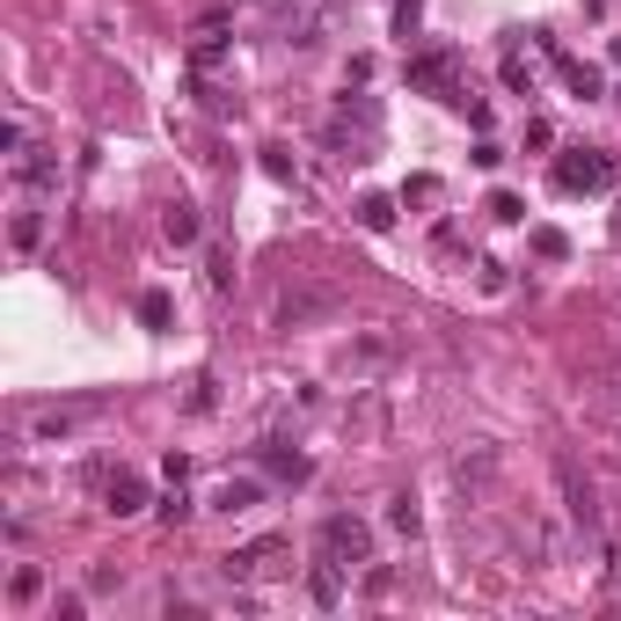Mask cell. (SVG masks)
I'll return each mask as SVG.
<instances>
[{
  "label": "cell",
  "instance_id": "23",
  "mask_svg": "<svg viewBox=\"0 0 621 621\" xmlns=\"http://www.w3.org/2000/svg\"><path fill=\"white\" fill-rule=\"evenodd\" d=\"M533 256H549V264H563V256H570V242H563L556 227H533Z\"/></svg>",
  "mask_w": 621,
  "mask_h": 621
},
{
  "label": "cell",
  "instance_id": "5",
  "mask_svg": "<svg viewBox=\"0 0 621 621\" xmlns=\"http://www.w3.org/2000/svg\"><path fill=\"white\" fill-rule=\"evenodd\" d=\"M285 563H293V541H278V533H264V541H248V549H234V556H227V563H220V570H227L234 586H248V578H271V570H285Z\"/></svg>",
  "mask_w": 621,
  "mask_h": 621
},
{
  "label": "cell",
  "instance_id": "15",
  "mask_svg": "<svg viewBox=\"0 0 621 621\" xmlns=\"http://www.w3.org/2000/svg\"><path fill=\"white\" fill-rule=\"evenodd\" d=\"M264 468L278 482H307V476H315V461H307V454H285V446H264Z\"/></svg>",
  "mask_w": 621,
  "mask_h": 621
},
{
  "label": "cell",
  "instance_id": "7",
  "mask_svg": "<svg viewBox=\"0 0 621 621\" xmlns=\"http://www.w3.org/2000/svg\"><path fill=\"white\" fill-rule=\"evenodd\" d=\"M8 169H16V183H22V191H37V197L59 191V154H52V146H30V140H22L16 154H8Z\"/></svg>",
  "mask_w": 621,
  "mask_h": 621
},
{
  "label": "cell",
  "instance_id": "18",
  "mask_svg": "<svg viewBox=\"0 0 621 621\" xmlns=\"http://www.w3.org/2000/svg\"><path fill=\"white\" fill-rule=\"evenodd\" d=\"M388 527H395V533H417V527H425V512H417V497H409V490L388 497Z\"/></svg>",
  "mask_w": 621,
  "mask_h": 621
},
{
  "label": "cell",
  "instance_id": "26",
  "mask_svg": "<svg viewBox=\"0 0 621 621\" xmlns=\"http://www.w3.org/2000/svg\"><path fill=\"white\" fill-rule=\"evenodd\" d=\"M264 169H271L278 183H301V169H293V154H285V146H271V154H264Z\"/></svg>",
  "mask_w": 621,
  "mask_h": 621
},
{
  "label": "cell",
  "instance_id": "14",
  "mask_svg": "<svg viewBox=\"0 0 621 621\" xmlns=\"http://www.w3.org/2000/svg\"><path fill=\"white\" fill-rule=\"evenodd\" d=\"M307 592H315V607H337V600H344V570L315 556V570H307Z\"/></svg>",
  "mask_w": 621,
  "mask_h": 621
},
{
  "label": "cell",
  "instance_id": "20",
  "mask_svg": "<svg viewBox=\"0 0 621 621\" xmlns=\"http://www.w3.org/2000/svg\"><path fill=\"white\" fill-rule=\"evenodd\" d=\"M490 220H497V227H519V220H527V205H519L512 191H490Z\"/></svg>",
  "mask_w": 621,
  "mask_h": 621
},
{
  "label": "cell",
  "instance_id": "1",
  "mask_svg": "<svg viewBox=\"0 0 621 621\" xmlns=\"http://www.w3.org/2000/svg\"><path fill=\"white\" fill-rule=\"evenodd\" d=\"M315 556L322 563H337V570H358V563H373V527L358 512H329L315 527Z\"/></svg>",
  "mask_w": 621,
  "mask_h": 621
},
{
  "label": "cell",
  "instance_id": "10",
  "mask_svg": "<svg viewBox=\"0 0 621 621\" xmlns=\"http://www.w3.org/2000/svg\"><path fill=\"white\" fill-rule=\"evenodd\" d=\"M556 476H563V497H570V519H578V527H600V505H592V482L578 476V461H556Z\"/></svg>",
  "mask_w": 621,
  "mask_h": 621
},
{
  "label": "cell",
  "instance_id": "21",
  "mask_svg": "<svg viewBox=\"0 0 621 621\" xmlns=\"http://www.w3.org/2000/svg\"><path fill=\"white\" fill-rule=\"evenodd\" d=\"M169 315H176L169 293H140V322H146V329H169Z\"/></svg>",
  "mask_w": 621,
  "mask_h": 621
},
{
  "label": "cell",
  "instance_id": "3",
  "mask_svg": "<svg viewBox=\"0 0 621 621\" xmlns=\"http://www.w3.org/2000/svg\"><path fill=\"white\" fill-rule=\"evenodd\" d=\"M403 81L417 95H439V103H468V89H461V59L454 52H417L403 67Z\"/></svg>",
  "mask_w": 621,
  "mask_h": 621
},
{
  "label": "cell",
  "instance_id": "19",
  "mask_svg": "<svg viewBox=\"0 0 621 621\" xmlns=\"http://www.w3.org/2000/svg\"><path fill=\"white\" fill-rule=\"evenodd\" d=\"M439 197H446L439 176H409V183H403V205H439Z\"/></svg>",
  "mask_w": 621,
  "mask_h": 621
},
{
  "label": "cell",
  "instance_id": "27",
  "mask_svg": "<svg viewBox=\"0 0 621 621\" xmlns=\"http://www.w3.org/2000/svg\"><path fill=\"white\" fill-rule=\"evenodd\" d=\"M37 592H44V570L22 563V570H16V600H37Z\"/></svg>",
  "mask_w": 621,
  "mask_h": 621
},
{
  "label": "cell",
  "instance_id": "28",
  "mask_svg": "<svg viewBox=\"0 0 621 621\" xmlns=\"http://www.w3.org/2000/svg\"><path fill=\"white\" fill-rule=\"evenodd\" d=\"M527 146H556V124L549 118H527Z\"/></svg>",
  "mask_w": 621,
  "mask_h": 621
},
{
  "label": "cell",
  "instance_id": "13",
  "mask_svg": "<svg viewBox=\"0 0 621 621\" xmlns=\"http://www.w3.org/2000/svg\"><path fill=\"white\" fill-rule=\"evenodd\" d=\"M315 315H329V293H285V301H278V329L315 322Z\"/></svg>",
  "mask_w": 621,
  "mask_h": 621
},
{
  "label": "cell",
  "instance_id": "29",
  "mask_svg": "<svg viewBox=\"0 0 621 621\" xmlns=\"http://www.w3.org/2000/svg\"><path fill=\"white\" fill-rule=\"evenodd\" d=\"M607 592L621 600V556H607Z\"/></svg>",
  "mask_w": 621,
  "mask_h": 621
},
{
  "label": "cell",
  "instance_id": "8",
  "mask_svg": "<svg viewBox=\"0 0 621 621\" xmlns=\"http://www.w3.org/2000/svg\"><path fill=\"white\" fill-rule=\"evenodd\" d=\"M103 512L110 519H132V512H146V476H132V468H103Z\"/></svg>",
  "mask_w": 621,
  "mask_h": 621
},
{
  "label": "cell",
  "instance_id": "2",
  "mask_svg": "<svg viewBox=\"0 0 621 621\" xmlns=\"http://www.w3.org/2000/svg\"><path fill=\"white\" fill-rule=\"evenodd\" d=\"M621 183V161L600 154V146H570L556 154V191H614Z\"/></svg>",
  "mask_w": 621,
  "mask_h": 621
},
{
  "label": "cell",
  "instance_id": "30",
  "mask_svg": "<svg viewBox=\"0 0 621 621\" xmlns=\"http://www.w3.org/2000/svg\"><path fill=\"white\" fill-rule=\"evenodd\" d=\"M614 242H621V220H614Z\"/></svg>",
  "mask_w": 621,
  "mask_h": 621
},
{
  "label": "cell",
  "instance_id": "6",
  "mask_svg": "<svg viewBox=\"0 0 621 621\" xmlns=\"http://www.w3.org/2000/svg\"><path fill=\"white\" fill-rule=\"evenodd\" d=\"M541 73H549V37L533 30L527 44H512V52H505V89H512V95H533V89H541Z\"/></svg>",
  "mask_w": 621,
  "mask_h": 621
},
{
  "label": "cell",
  "instance_id": "22",
  "mask_svg": "<svg viewBox=\"0 0 621 621\" xmlns=\"http://www.w3.org/2000/svg\"><path fill=\"white\" fill-rule=\"evenodd\" d=\"M37 234H44V213L22 205V213H16V248H37Z\"/></svg>",
  "mask_w": 621,
  "mask_h": 621
},
{
  "label": "cell",
  "instance_id": "12",
  "mask_svg": "<svg viewBox=\"0 0 621 621\" xmlns=\"http://www.w3.org/2000/svg\"><path fill=\"white\" fill-rule=\"evenodd\" d=\"M352 213H358V227H366V234H388V227H395V197H388V191H366Z\"/></svg>",
  "mask_w": 621,
  "mask_h": 621
},
{
  "label": "cell",
  "instance_id": "9",
  "mask_svg": "<svg viewBox=\"0 0 621 621\" xmlns=\"http://www.w3.org/2000/svg\"><path fill=\"white\" fill-rule=\"evenodd\" d=\"M278 30L285 44H315L329 30V0H278Z\"/></svg>",
  "mask_w": 621,
  "mask_h": 621
},
{
  "label": "cell",
  "instance_id": "25",
  "mask_svg": "<svg viewBox=\"0 0 621 621\" xmlns=\"http://www.w3.org/2000/svg\"><path fill=\"white\" fill-rule=\"evenodd\" d=\"M417 22H425V0H395V37H417Z\"/></svg>",
  "mask_w": 621,
  "mask_h": 621
},
{
  "label": "cell",
  "instance_id": "16",
  "mask_svg": "<svg viewBox=\"0 0 621 621\" xmlns=\"http://www.w3.org/2000/svg\"><path fill=\"white\" fill-rule=\"evenodd\" d=\"M161 234H169L176 248H191V242H197V205H183V197H176V205L161 213Z\"/></svg>",
  "mask_w": 621,
  "mask_h": 621
},
{
  "label": "cell",
  "instance_id": "24",
  "mask_svg": "<svg viewBox=\"0 0 621 621\" xmlns=\"http://www.w3.org/2000/svg\"><path fill=\"white\" fill-rule=\"evenodd\" d=\"M161 519H169V527H183V519H191V497H183V482H169V497H161Z\"/></svg>",
  "mask_w": 621,
  "mask_h": 621
},
{
  "label": "cell",
  "instance_id": "17",
  "mask_svg": "<svg viewBox=\"0 0 621 621\" xmlns=\"http://www.w3.org/2000/svg\"><path fill=\"white\" fill-rule=\"evenodd\" d=\"M563 81H570V95H600V67L592 59H563Z\"/></svg>",
  "mask_w": 621,
  "mask_h": 621
},
{
  "label": "cell",
  "instance_id": "4",
  "mask_svg": "<svg viewBox=\"0 0 621 621\" xmlns=\"http://www.w3.org/2000/svg\"><path fill=\"white\" fill-rule=\"evenodd\" d=\"M89 417H103V395H73V403H44V409H30V439H67V431H81Z\"/></svg>",
  "mask_w": 621,
  "mask_h": 621
},
{
  "label": "cell",
  "instance_id": "11",
  "mask_svg": "<svg viewBox=\"0 0 621 621\" xmlns=\"http://www.w3.org/2000/svg\"><path fill=\"white\" fill-rule=\"evenodd\" d=\"M256 505H264V482L256 476H227L213 490V512H256Z\"/></svg>",
  "mask_w": 621,
  "mask_h": 621
}]
</instances>
